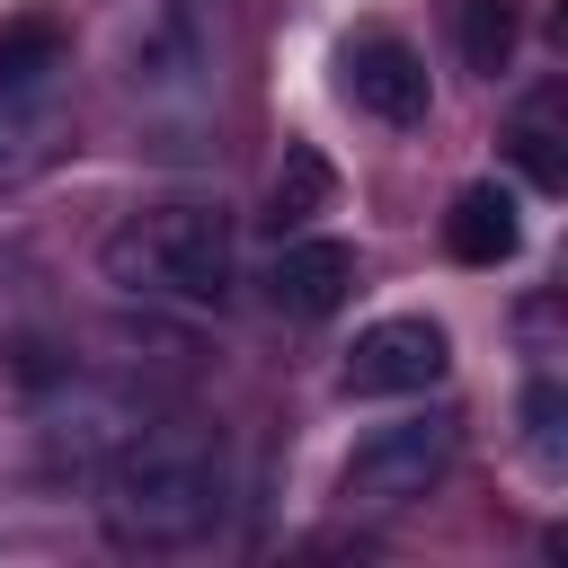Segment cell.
Wrapping results in <instances>:
<instances>
[{
  "label": "cell",
  "instance_id": "obj_1",
  "mask_svg": "<svg viewBox=\"0 0 568 568\" xmlns=\"http://www.w3.org/2000/svg\"><path fill=\"white\" fill-rule=\"evenodd\" d=\"M98 515L124 550H195L231 524V462L195 426H142L98 462Z\"/></svg>",
  "mask_w": 568,
  "mask_h": 568
},
{
  "label": "cell",
  "instance_id": "obj_2",
  "mask_svg": "<svg viewBox=\"0 0 568 568\" xmlns=\"http://www.w3.org/2000/svg\"><path fill=\"white\" fill-rule=\"evenodd\" d=\"M98 275L124 302L151 311H222L240 284V231L222 204L204 195H169V204H133L106 240H98Z\"/></svg>",
  "mask_w": 568,
  "mask_h": 568
},
{
  "label": "cell",
  "instance_id": "obj_3",
  "mask_svg": "<svg viewBox=\"0 0 568 568\" xmlns=\"http://www.w3.org/2000/svg\"><path fill=\"white\" fill-rule=\"evenodd\" d=\"M453 444H462V417H453V408H408V417L373 426V435L346 453L337 497H346L355 515H399V506L435 497V479L453 470Z\"/></svg>",
  "mask_w": 568,
  "mask_h": 568
},
{
  "label": "cell",
  "instance_id": "obj_4",
  "mask_svg": "<svg viewBox=\"0 0 568 568\" xmlns=\"http://www.w3.org/2000/svg\"><path fill=\"white\" fill-rule=\"evenodd\" d=\"M62 89H71V44L53 18H9L0 27V178L44 160L62 133Z\"/></svg>",
  "mask_w": 568,
  "mask_h": 568
},
{
  "label": "cell",
  "instance_id": "obj_5",
  "mask_svg": "<svg viewBox=\"0 0 568 568\" xmlns=\"http://www.w3.org/2000/svg\"><path fill=\"white\" fill-rule=\"evenodd\" d=\"M142 426H160V408H151V390H133V382L53 373L44 399H36V444H44L53 470H98V462H115Z\"/></svg>",
  "mask_w": 568,
  "mask_h": 568
},
{
  "label": "cell",
  "instance_id": "obj_6",
  "mask_svg": "<svg viewBox=\"0 0 568 568\" xmlns=\"http://www.w3.org/2000/svg\"><path fill=\"white\" fill-rule=\"evenodd\" d=\"M444 373H453V337H444L426 311H390V320H373V328L346 346L337 390H346V399H426Z\"/></svg>",
  "mask_w": 568,
  "mask_h": 568
},
{
  "label": "cell",
  "instance_id": "obj_7",
  "mask_svg": "<svg viewBox=\"0 0 568 568\" xmlns=\"http://www.w3.org/2000/svg\"><path fill=\"white\" fill-rule=\"evenodd\" d=\"M337 89H346L355 115H373V124H390V133H408V124L435 115V80H426L417 44H399V36H382V27L355 36V44H337Z\"/></svg>",
  "mask_w": 568,
  "mask_h": 568
},
{
  "label": "cell",
  "instance_id": "obj_8",
  "mask_svg": "<svg viewBox=\"0 0 568 568\" xmlns=\"http://www.w3.org/2000/svg\"><path fill=\"white\" fill-rule=\"evenodd\" d=\"M266 293H275V311H284V320H328V311L355 293V248H346V240H328V231H284Z\"/></svg>",
  "mask_w": 568,
  "mask_h": 568
},
{
  "label": "cell",
  "instance_id": "obj_9",
  "mask_svg": "<svg viewBox=\"0 0 568 568\" xmlns=\"http://www.w3.org/2000/svg\"><path fill=\"white\" fill-rule=\"evenodd\" d=\"M444 248H453V266H506V257L524 248V213H515V195H506L497 178L462 186L453 213H444Z\"/></svg>",
  "mask_w": 568,
  "mask_h": 568
},
{
  "label": "cell",
  "instance_id": "obj_10",
  "mask_svg": "<svg viewBox=\"0 0 568 568\" xmlns=\"http://www.w3.org/2000/svg\"><path fill=\"white\" fill-rule=\"evenodd\" d=\"M453 44L479 80H497L524 44V0H453Z\"/></svg>",
  "mask_w": 568,
  "mask_h": 568
},
{
  "label": "cell",
  "instance_id": "obj_11",
  "mask_svg": "<svg viewBox=\"0 0 568 568\" xmlns=\"http://www.w3.org/2000/svg\"><path fill=\"white\" fill-rule=\"evenodd\" d=\"M328 195H337V178H328V160L311 151V142H293L284 151V169H275V231H311L320 213H328Z\"/></svg>",
  "mask_w": 568,
  "mask_h": 568
},
{
  "label": "cell",
  "instance_id": "obj_12",
  "mask_svg": "<svg viewBox=\"0 0 568 568\" xmlns=\"http://www.w3.org/2000/svg\"><path fill=\"white\" fill-rule=\"evenodd\" d=\"M524 444L541 470H568V390L559 382H532L524 390Z\"/></svg>",
  "mask_w": 568,
  "mask_h": 568
},
{
  "label": "cell",
  "instance_id": "obj_13",
  "mask_svg": "<svg viewBox=\"0 0 568 568\" xmlns=\"http://www.w3.org/2000/svg\"><path fill=\"white\" fill-rule=\"evenodd\" d=\"M506 151H515V169H524L541 195H559V178H568V169H559V151H550V115H541V106L506 124Z\"/></svg>",
  "mask_w": 568,
  "mask_h": 568
}]
</instances>
